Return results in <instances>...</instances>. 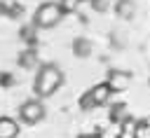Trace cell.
<instances>
[{"label": "cell", "mask_w": 150, "mask_h": 138, "mask_svg": "<svg viewBox=\"0 0 150 138\" xmlns=\"http://www.w3.org/2000/svg\"><path fill=\"white\" fill-rule=\"evenodd\" d=\"M80 138H96V136H80Z\"/></svg>", "instance_id": "cell-12"}, {"label": "cell", "mask_w": 150, "mask_h": 138, "mask_svg": "<svg viewBox=\"0 0 150 138\" xmlns=\"http://www.w3.org/2000/svg\"><path fill=\"white\" fill-rule=\"evenodd\" d=\"M127 117V105L124 103H115L112 108H110V119L112 122H120V119H124Z\"/></svg>", "instance_id": "cell-10"}, {"label": "cell", "mask_w": 150, "mask_h": 138, "mask_svg": "<svg viewBox=\"0 0 150 138\" xmlns=\"http://www.w3.org/2000/svg\"><path fill=\"white\" fill-rule=\"evenodd\" d=\"M134 12H136V5H134L131 0H117V5H115V14H117L120 19H131Z\"/></svg>", "instance_id": "cell-8"}, {"label": "cell", "mask_w": 150, "mask_h": 138, "mask_svg": "<svg viewBox=\"0 0 150 138\" xmlns=\"http://www.w3.org/2000/svg\"><path fill=\"white\" fill-rule=\"evenodd\" d=\"M117 138H138V119H134V117L127 115L122 119V124H120Z\"/></svg>", "instance_id": "cell-7"}, {"label": "cell", "mask_w": 150, "mask_h": 138, "mask_svg": "<svg viewBox=\"0 0 150 138\" xmlns=\"http://www.w3.org/2000/svg\"><path fill=\"white\" fill-rule=\"evenodd\" d=\"M148 84H150V77H148Z\"/></svg>", "instance_id": "cell-13"}, {"label": "cell", "mask_w": 150, "mask_h": 138, "mask_svg": "<svg viewBox=\"0 0 150 138\" xmlns=\"http://www.w3.org/2000/svg\"><path fill=\"white\" fill-rule=\"evenodd\" d=\"M59 5H61V9L66 14H70V12H75L80 7V0H59Z\"/></svg>", "instance_id": "cell-11"}, {"label": "cell", "mask_w": 150, "mask_h": 138, "mask_svg": "<svg viewBox=\"0 0 150 138\" xmlns=\"http://www.w3.org/2000/svg\"><path fill=\"white\" fill-rule=\"evenodd\" d=\"M131 80H134V75H131L129 70H122V68H110V70H108V75H105V82L110 84L112 94L127 91V89H129V84H131Z\"/></svg>", "instance_id": "cell-5"}, {"label": "cell", "mask_w": 150, "mask_h": 138, "mask_svg": "<svg viewBox=\"0 0 150 138\" xmlns=\"http://www.w3.org/2000/svg\"><path fill=\"white\" fill-rule=\"evenodd\" d=\"M45 115H47V110H45V103H42V98H28V101H23L21 105H19V119L23 122V124H38V122H42L45 119Z\"/></svg>", "instance_id": "cell-4"}, {"label": "cell", "mask_w": 150, "mask_h": 138, "mask_svg": "<svg viewBox=\"0 0 150 138\" xmlns=\"http://www.w3.org/2000/svg\"><path fill=\"white\" fill-rule=\"evenodd\" d=\"M63 80H66L63 70L56 63H45V65H40V70H38V75L33 80V94L45 101V98L54 96L63 87Z\"/></svg>", "instance_id": "cell-1"}, {"label": "cell", "mask_w": 150, "mask_h": 138, "mask_svg": "<svg viewBox=\"0 0 150 138\" xmlns=\"http://www.w3.org/2000/svg\"><path fill=\"white\" fill-rule=\"evenodd\" d=\"M110 96H112L110 84H108V82H98V84H94V87L80 98V105H82V110H91V108L105 105V103L110 101Z\"/></svg>", "instance_id": "cell-3"}, {"label": "cell", "mask_w": 150, "mask_h": 138, "mask_svg": "<svg viewBox=\"0 0 150 138\" xmlns=\"http://www.w3.org/2000/svg\"><path fill=\"white\" fill-rule=\"evenodd\" d=\"M63 16H66V12L61 9L59 2H42L33 14V23L38 28H54Z\"/></svg>", "instance_id": "cell-2"}, {"label": "cell", "mask_w": 150, "mask_h": 138, "mask_svg": "<svg viewBox=\"0 0 150 138\" xmlns=\"http://www.w3.org/2000/svg\"><path fill=\"white\" fill-rule=\"evenodd\" d=\"M73 54L80 56V58L89 56V54H91V42H89L87 37H77V40L73 42Z\"/></svg>", "instance_id": "cell-9"}, {"label": "cell", "mask_w": 150, "mask_h": 138, "mask_svg": "<svg viewBox=\"0 0 150 138\" xmlns=\"http://www.w3.org/2000/svg\"><path fill=\"white\" fill-rule=\"evenodd\" d=\"M0 138H19V122L14 117L0 115Z\"/></svg>", "instance_id": "cell-6"}]
</instances>
